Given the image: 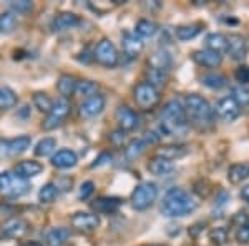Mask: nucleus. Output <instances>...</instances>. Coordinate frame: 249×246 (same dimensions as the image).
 I'll return each instance as SVG.
<instances>
[{"mask_svg": "<svg viewBox=\"0 0 249 246\" xmlns=\"http://www.w3.org/2000/svg\"><path fill=\"white\" fill-rule=\"evenodd\" d=\"M198 208V201L193 198L190 191L183 188H170L163 196V201L160 205V211L166 218H181L191 215Z\"/></svg>", "mask_w": 249, "mask_h": 246, "instance_id": "f257e3e1", "label": "nucleus"}, {"mask_svg": "<svg viewBox=\"0 0 249 246\" xmlns=\"http://www.w3.org/2000/svg\"><path fill=\"white\" fill-rule=\"evenodd\" d=\"M160 133L161 136H183L190 130V122L184 114V107L178 100H171L163 107L160 116Z\"/></svg>", "mask_w": 249, "mask_h": 246, "instance_id": "f03ea898", "label": "nucleus"}, {"mask_svg": "<svg viewBox=\"0 0 249 246\" xmlns=\"http://www.w3.org/2000/svg\"><path fill=\"white\" fill-rule=\"evenodd\" d=\"M184 114H186L188 122L193 123L195 127L201 128V130H206V128H211L214 125V110L210 105L206 98H203L201 95L191 94L184 98Z\"/></svg>", "mask_w": 249, "mask_h": 246, "instance_id": "7ed1b4c3", "label": "nucleus"}, {"mask_svg": "<svg viewBox=\"0 0 249 246\" xmlns=\"http://www.w3.org/2000/svg\"><path fill=\"white\" fill-rule=\"evenodd\" d=\"M29 183L25 180L18 178L14 171L0 173V195L5 198H20L29 191Z\"/></svg>", "mask_w": 249, "mask_h": 246, "instance_id": "20e7f679", "label": "nucleus"}, {"mask_svg": "<svg viewBox=\"0 0 249 246\" xmlns=\"http://www.w3.org/2000/svg\"><path fill=\"white\" fill-rule=\"evenodd\" d=\"M156 198H158V187L151 181H144V183L138 185L131 193V205L138 211H144V209L153 207Z\"/></svg>", "mask_w": 249, "mask_h": 246, "instance_id": "39448f33", "label": "nucleus"}, {"mask_svg": "<svg viewBox=\"0 0 249 246\" xmlns=\"http://www.w3.org/2000/svg\"><path fill=\"white\" fill-rule=\"evenodd\" d=\"M93 58L100 63V65H103L107 68H113L118 65L120 55H118L116 47L113 45V42L108 38H103L96 43V47L93 50Z\"/></svg>", "mask_w": 249, "mask_h": 246, "instance_id": "423d86ee", "label": "nucleus"}, {"mask_svg": "<svg viewBox=\"0 0 249 246\" xmlns=\"http://www.w3.org/2000/svg\"><path fill=\"white\" fill-rule=\"evenodd\" d=\"M135 102L140 108L143 110H151L156 105L160 103V92L158 88H155L153 85H150L148 82H142L135 87L133 90Z\"/></svg>", "mask_w": 249, "mask_h": 246, "instance_id": "0eeeda50", "label": "nucleus"}, {"mask_svg": "<svg viewBox=\"0 0 249 246\" xmlns=\"http://www.w3.org/2000/svg\"><path fill=\"white\" fill-rule=\"evenodd\" d=\"M70 110L71 107L67 98H58L57 102H53V107L47 114V118L42 123L43 130H53V128L60 127L63 123V120L68 116V114H70Z\"/></svg>", "mask_w": 249, "mask_h": 246, "instance_id": "6e6552de", "label": "nucleus"}, {"mask_svg": "<svg viewBox=\"0 0 249 246\" xmlns=\"http://www.w3.org/2000/svg\"><path fill=\"white\" fill-rule=\"evenodd\" d=\"M32 138L29 135H22L12 140H0V156H17L25 153L30 148Z\"/></svg>", "mask_w": 249, "mask_h": 246, "instance_id": "1a4fd4ad", "label": "nucleus"}, {"mask_svg": "<svg viewBox=\"0 0 249 246\" xmlns=\"http://www.w3.org/2000/svg\"><path fill=\"white\" fill-rule=\"evenodd\" d=\"M214 110V115H218L223 122L226 123H232L234 120H238V116L241 115V107L238 105L232 96H224L221 98L218 103H216V108Z\"/></svg>", "mask_w": 249, "mask_h": 246, "instance_id": "9d476101", "label": "nucleus"}, {"mask_svg": "<svg viewBox=\"0 0 249 246\" xmlns=\"http://www.w3.org/2000/svg\"><path fill=\"white\" fill-rule=\"evenodd\" d=\"M29 223L22 218H10V220L3 221L0 227V236L9 238V240H18L29 233Z\"/></svg>", "mask_w": 249, "mask_h": 246, "instance_id": "9b49d317", "label": "nucleus"}, {"mask_svg": "<svg viewBox=\"0 0 249 246\" xmlns=\"http://www.w3.org/2000/svg\"><path fill=\"white\" fill-rule=\"evenodd\" d=\"M105 105H107V98L96 92L95 95L88 96V98L82 102V105H80V115L83 118H95V116H98L105 110Z\"/></svg>", "mask_w": 249, "mask_h": 246, "instance_id": "f8f14e48", "label": "nucleus"}, {"mask_svg": "<svg viewBox=\"0 0 249 246\" xmlns=\"http://www.w3.org/2000/svg\"><path fill=\"white\" fill-rule=\"evenodd\" d=\"M115 118L122 132H133L140 127V115L126 105H120L115 112Z\"/></svg>", "mask_w": 249, "mask_h": 246, "instance_id": "ddd939ff", "label": "nucleus"}, {"mask_svg": "<svg viewBox=\"0 0 249 246\" xmlns=\"http://www.w3.org/2000/svg\"><path fill=\"white\" fill-rule=\"evenodd\" d=\"M122 47H123V55H126L130 60H133L143 52L144 42L135 34V32H123Z\"/></svg>", "mask_w": 249, "mask_h": 246, "instance_id": "4468645a", "label": "nucleus"}, {"mask_svg": "<svg viewBox=\"0 0 249 246\" xmlns=\"http://www.w3.org/2000/svg\"><path fill=\"white\" fill-rule=\"evenodd\" d=\"M70 223L75 229H78V231H82V233H93L95 229L98 228L100 220H98V216L91 215V213L78 211L70 218Z\"/></svg>", "mask_w": 249, "mask_h": 246, "instance_id": "2eb2a0df", "label": "nucleus"}, {"mask_svg": "<svg viewBox=\"0 0 249 246\" xmlns=\"http://www.w3.org/2000/svg\"><path fill=\"white\" fill-rule=\"evenodd\" d=\"M226 40H228L226 52L230 54V57L232 60H236V62H243L248 54L246 38H243V35H239V34H230L226 37Z\"/></svg>", "mask_w": 249, "mask_h": 246, "instance_id": "dca6fc26", "label": "nucleus"}, {"mask_svg": "<svg viewBox=\"0 0 249 246\" xmlns=\"http://www.w3.org/2000/svg\"><path fill=\"white\" fill-rule=\"evenodd\" d=\"M43 171V165L38 163V161L35 160H23L20 161V163L15 165L14 168V173L18 176V178L22 180H29V178H34V176L40 175V173Z\"/></svg>", "mask_w": 249, "mask_h": 246, "instance_id": "f3484780", "label": "nucleus"}, {"mask_svg": "<svg viewBox=\"0 0 249 246\" xmlns=\"http://www.w3.org/2000/svg\"><path fill=\"white\" fill-rule=\"evenodd\" d=\"M193 60L198 63L199 67H204V68H218L221 63H223V55L221 54H216V52H211V50H198L193 54Z\"/></svg>", "mask_w": 249, "mask_h": 246, "instance_id": "a211bd4d", "label": "nucleus"}, {"mask_svg": "<svg viewBox=\"0 0 249 246\" xmlns=\"http://www.w3.org/2000/svg\"><path fill=\"white\" fill-rule=\"evenodd\" d=\"M80 17L71 12H63V14L57 15L53 20H52V30L53 32H65L70 29H75L77 25H80Z\"/></svg>", "mask_w": 249, "mask_h": 246, "instance_id": "6ab92c4d", "label": "nucleus"}, {"mask_svg": "<svg viewBox=\"0 0 249 246\" xmlns=\"http://www.w3.org/2000/svg\"><path fill=\"white\" fill-rule=\"evenodd\" d=\"M123 201L120 198H115V196H102V198L95 200L91 203V208L95 209L96 213H102V215H111V213H116L122 207Z\"/></svg>", "mask_w": 249, "mask_h": 246, "instance_id": "aec40b11", "label": "nucleus"}, {"mask_svg": "<svg viewBox=\"0 0 249 246\" xmlns=\"http://www.w3.org/2000/svg\"><path fill=\"white\" fill-rule=\"evenodd\" d=\"M77 163H78V156H77V153L71 150H58L52 156V165H53L55 168H60V170L73 168Z\"/></svg>", "mask_w": 249, "mask_h": 246, "instance_id": "412c9836", "label": "nucleus"}, {"mask_svg": "<svg viewBox=\"0 0 249 246\" xmlns=\"http://www.w3.org/2000/svg\"><path fill=\"white\" fill-rule=\"evenodd\" d=\"M148 170L155 176H168L175 171V163L170 160H164L161 156H155L148 161Z\"/></svg>", "mask_w": 249, "mask_h": 246, "instance_id": "4be33fe9", "label": "nucleus"}, {"mask_svg": "<svg viewBox=\"0 0 249 246\" xmlns=\"http://www.w3.org/2000/svg\"><path fill=\"white\" fill-rule=\"evenodd\" d=\"M70 236H71V233L68 228L57 227V228L48 229V233L45 235V241L48 246H63L70 240Z\"/></svg>", "mask_w": 249, "mask_h": 246, "instance_id": "5701e85b", "label": "nucleus"}, {"mask_svg": "<svg viewBox=\"0 0 249 246\" xmlns=\"http://www.w3.org/2000/svg\"><path fill=\"white\" fill-rule=\"evenodd\" d=\"M249 178V161H243V163H234L228 170V180L232 185H239L244 180Z\"/></svg>", "mask_w": 249, "mask_h": 246, "instance_id": "b1692460", "label": "nucleus"}, {"mask_svg": "<svg viewBox=\"0 0 249 246\" xmlns=\"http://www.w3.org/2000/svg\"><path fill=\"white\" fill-rule=\"evenodd\" d=\"M201 83L204 87L211 88V90H221L228 85V78L219 72H208V74L201 75Z\"/></svg>", "mask_w": 249, "mask_h": 246, "instance_id": "393cba45", "label": "nucleus"}, {"mask_svg": "<svg viewBox=\"0 0 249 246\" xmlns=\"http://www.w3.org/2000/svg\"><path fill=\"white\" fill-rule=\"evenodd\" d=\"M188 153V147L186 145H166V147H161L156 153V156H161L164 160L175 161L178 158H181Z\"/></svg>", "mask_w": 249, "mask_h": 246, "instance_id": "a878e982", "label": "nucleus"}, {"mask_svg": "<svg viewBox=\"0 0 249 246\" xmlns=\"http://www.w3.org/2000/svg\"><path fill=\"white\" fill-rule=\"evenodd\" d=\"M148 147H150V145L146 143V140L144 138H135V140H131L126 147H124V156H126L130 161H133L136 158H140V156L146 151Z\"/></svg>", "mask_w": 249, "mask_h": 246, "instance_id": "bb28decb", "label": "nucleus"}, {"mask_svg": "<svg viewBox=\"0 0 249 246\" xmlns=\"http://www.w3.org/2000/svg\"><path fill=\"white\" fill-rule=\"evenodd\" d=\"M206 50H211V52H216V54H221L226 52V45H228V40H226V35L219 34V32H213L206 37Z\"/></svg>", "mask_w": 249, "mask_h": 246, "instance_id": "cd10ccee", "label": "nucleus"}, {"mask_svg": "<svg viewBox=\"0 0 249 246\" xmlns=\"http://www.w3.org/2000/svg\"><path fill=\"white\" fill-rule=\"evenodd\" d=\"M158 32V25L153 22V20H148V19H142L136 22L135 25V34L138 35L140 38H151L153 35Z\"/></svg>", "mask_w": 249, "mask_h": 246, "instance_id": "c85d7f7f", "label": "nucleus"}, {"mask_svg": "<svg viewBox=\"0 0 249 246\" xmlns=\"http://www.w3.org/2000/svg\"><path fill=\"white\" fill-rule=\"evenodd\" d=\"M173 65V60H171V55L168 54L164 48H160L156 50L150 58V67H156V68H163V70H168L170 72V67Z\"/></svg>", "mask_w": 249, "mask_h": 246, "instance_id": "c756f323", "label": "nucleus"}, {"mask_svg": "<svg viewBox=\"0 0 249 246\" xmlns=\"http://www.w3.org/2000/svg\"><path fill=\"white\" fill-rule=\"evenodd\" d=\"M168 75H170V72H168V70L148 65V70H146L148 83H150V85H153L155 88L164 85V83H166V80H168Z\"/></svg>", "mask_w": 249, "mask_h": 246, "instance_id": "7c9ffc66", "label": "nucleus"}, {"mask_svg": "<svg viewBox=\"0 0 249 246\" xmlns=\"http://www.w3.org/2000/svg\"><path fill=\"white\" fill-rule=\"evenodd\" d=\"M18 102V96L12 88L0 85V110H9L14 108Z\"/></svg>", "mask_w": 249, "mask_h": 246, "instance_id": "2f4dec72", "label": "nucleus"}, {"mask_svg": "<svg viewBox=\"0 0 249 246\" xmlns=\"http://www.w3.org/2000/svg\"><path fill=\"white\" fill-rule=\"evenodd\" d=\"M57 88L62 95V98H67V96L75 94V88H77V80L71 75H62L57 82Z\"/></svg>", "mask_w": 249, "mask_h": 246, "instance_id": "473e14b6", "label": "nucleus"}, {"mask_svg": "<svg viewBox=\"0 0 249 246\" xmlns=\"http://www.w3.org/2000/svg\"><path fill=\"white\" fill-rule=\"evenodd\" d=\"M15 29H17V15L10 10L0 14V34H12Z\"/></svg>", "mask_w": 249, "mask_h": 246, "instance_id": "72a5a7b5", "label": "nucleus"}, {"mask_svg": "<svg viewBox=\"0 0 249 246\" xmlns=\"http://www.w3.org/2000/svg\"><path fill=\"white\" fill-rule=\"evenodd\" d=\"M199 32H201V25H179V27H176L175 34L179 40L188 42V40H193L195 37H198Z\"/></svg>", "mask_w": 249, "mask_h": 246, "instance_id": "f704fd0d", "label": "nucleus"}, {"mask_svg": "<svg viewBox=\"0 0 249 246\" xmlns=\"http://www.w3.org/2000/svg\"><path fill=\"white\" fill-rule=\"evenodd\" d=\"M55 150H57V140L52 138V136H47V138L40 140L35 147V155L37 156H48L52 155Z\"/></svg>", "mask_w": 249, "mask_h": 246, "instance_id": "c9c22d12", "label": "nucleus"}, {"mask_svg": "<svg viewBox=\"0 0 249 246\" xmlns=\"http://www.w3.org/2000/svg\"><path fill=\"white\" fill-rule=\"evenodd\" d=\"M57 196H58V189L57 187H55L53 183H47V185H43L42 188H40V191H38V200H40V203H53L55 200H57Z\"/></svg>", "mask_w": 249, "mask_h": 246, "instance_id": "e433bc0d", "label": "nucleus"}, {"mask_svg": "<svg viewBox=\"0 0 249 246\" xmlns=\"http://www.w3.org/2000/svg\"><path fill=\"white\" fill-rule=\"evenodd\" d=\"M34 105L38 112L48 114L52 110V107H53V100L43 92H37V94H34Z\"/></svg>", "mask_w": 249, "mask_h": 246, "instance_id": "4c0bfd02", "label": "nucleus"}, {"mask_svg": "<svg viewBox=\"0 0 249 246\" xmlns=\"http://www.w3.org/2000/svg\"><path fill=\"white\" fill-rule=\"evenodd\" d=\"M75 94H78L83 98H88V96L96 94V85L91 80H82V82H77V88H75Z\"/></svg>", "mask_w": 249, "mask_h": 246, "instance_id": "58836bf2", "label": "nucleus"}, {"mask_svg": "<svg viewBox=\"0 0 249 246\" xmlns=\"http://www.w3.org/2000/svg\"><path fill=\"white\" fill-rule=\"evenodd\" d=\"M210 240L216 246H223V245L228 243V240H230V233H228V229L223 228V227L213 228L211 233H210Z\"/></svg>", "mask_w": 249, "mask_h": 246, "instance_id": "ea45409f", "label": "nucleus"}, {"mask_svg": "<svg viewBox=\"0 0 249 246\" xmlns=\"http://www.w3.org/2000/svg\"><path fill=\"white\" fill-rule=\"evenodd\" d=\"M232 98L238 102L239 107H249V88L248 87H234L232 88Z\"/></svg>", "mask_w": 249, "mask_h": 246, "instance_id": "a19ab883", "label": "nucleus"}, {"mask_svg": "<svg viewBox=\"0 0 249 246\" xmlns=\"http://www.w3.org/2000/svg\"><path fill=\"white\" fill-rule=\"evenodd\" d=\"M10 12H14L15 15L17 14H27V12H30L34 9V3L30 2V0H12L10 2Z\"/></svg>", "mask_w": 249, "mask_h": 246, "instance_id": "79ce46f5", "label": "nucleus"}, {"mask_svg": "<svg viewBox=\"0 0 249 246\" xmlns=\"http://www.w3.org/2000/svg\"><path fill=\"white\" fill-rule=\"evenodd\" d=\"M236 241L241 245H249V221H246V223L239 225L238 228H236Z\"/></svg>", "mask_w": 249, "mask_h": 246, "instance_id": "37998d69", "label": "nucleus"}, {"mask_svg": "<svg viewBox=\"0 0 249 246\" xmlns=\"http://www.w3.org/2000/svg\"><path fill=\"white\" fill-rule=\"evenodd\" d=\"M234 78L241 87L249 85V65H241L239 68H236Z\"/></svg>", "mask_w": 249, "mask_h": 246, "instance_id": "c03bdc74", "label": "nucleus"}, {"mask_svg": "<svg viewBox=\"0 0 249 246\" xmlns=\"http://www.w3.org/2000/svg\"><path fill=\"white\" fill-rule=\"evenodd\" d=\"M95 191V183L93 181H85V183L80 187L78 191V200H88Z\"/></svg>", "mask_w": 249, "mask_h": 246, "instance_id": "a18cd8bd", "label": "nucleus"}, {"mask_svg": "<svg viewBox=\"0 0 249 246\" xmlns=\"http://www.w3.org/2000/svg\"><path fill=\"white\" fill-rule=\"evenodd\" d=\"M111 160H113V156H111V153H102V155L98 156V158L95 160V163L91 165V168H100V167H105V165L111 163Z\"/></svg>", "mask_w": 249, "mask_h": 246, "instance_id": "49530a36", "label": "nucleus"}, {"mask_svg": "<svg viewBox=\"0 0 249 246\" xmlns=\"http://www.w3.org/2000/svg\"><path fill=\"white\" fill-rule=\"evenodd\" d=\"M228 201H230V193L224 191V189H221L218 198H216V205H214V209L219 208V209H224L228 205Z\"/></svg>", "mask_w": 249, "mask_h": 246, "instance_id": "de8ad7c7", "label": "nucleus"}, {"mask_svg": "<svg viewBox=\"0 0 249 246\" xmlns=\"http://www.w3.org/2000/svg\"><path fill=\"white\" fill-rule=\"evenodd\" d=\"M239 196H241V200H243L244 203L249 205V185H246V187H243V188H241Z\"/></svg>", "mask_w": 249, "mask_h": 246, "instance_id": "09e8293b", "label": "nucleus"}, {"mask_svg": "<svg viewBox=\"0 0 249 246\" xmlns=\"http://www.w3.org/2000/svg\"><path fill=\"white\" fill-rule=\"evenodd\" d=\"M111 138H113L115 145H120L122 143V140L124 138V135H123V132H115L113 135H111Z\"/></svg>", "mask_w": 249, "mask_h": 246, "instance_id": "8fccbe9b", "label": "nucleus"}, {"mask_svg": "<svg viewBox=\"0 0 249 246\" xmlns=\"http://www.w3.org/2000/svg\"><path fill=\"white\" fill-rule=\"evenodd\" d=\"M246 45L249 47V32H248V38H246Z\"/></svg>", "mask_w": 249, "mask_h": 246, "instance_id": "3c124183", "label": "nucleus"}, {"mask_svg": "<svg viewBox=\"0 0 249 246\" xmlns=\"http://www.w3.org/2000/svg\"><path fill=\"white\" fill-rule=\"evenodd\" d=\"M150 246H166V245H150Z\"/></svg>", "mask_w": 249, "mask_h": 246, "instance_id": "603ef678", "label": "nucleus"}]
</instances>
